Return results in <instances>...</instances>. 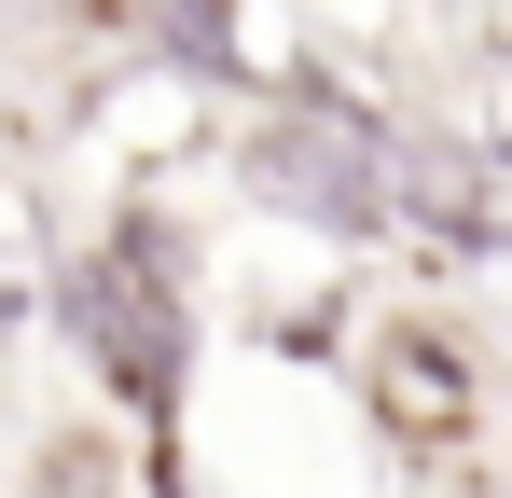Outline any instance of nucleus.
Segmentation results:
<instances>
[{
    "label": "nucleus",
    "mask_w": 512,
    "mask_h": 498,
    "mask_svg": "<svg viewBox=\"0 0 512 498\" xmlns=\"http://www.w3.org/2000/svg\"><path fill=\"white\" fill-rule=\"evenodd\" d=\"M70 346L111 374V402L139 415V429H167L180 360H194V305H180L167 249L139 236V222H125V236H97L84 263H70Z\"/></svg>",
    "instance_id": "obj_1"
}]
</instances>
